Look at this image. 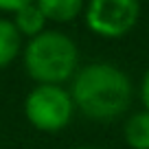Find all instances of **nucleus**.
<instances>
[{
  "mask_svg": "<svg viewBox=\"0 0 149 149\" xmlns=\"http://www.w3.org/2000/svg\"><path fill=\"white\" fill-rule=\"evenodd\" d=\"M70 97L92 121H114L132 103V81L118 66L94 61L74 72Z\"/></svg>",
  "mask_w": 149,
  "mask_h": 149,
  "instance_id": "f257e3e1",
  "label": "nucleus"
},
{
  "mask_svg": "<svg viewBox=\"0 0 149 149\" xmlns=\"http://www.w3.org/2000/svg\"><path fill=\"white\" fill-rule=\"evenodd\" d=\"M79 51L72 37L59 31H44L29 40L24 48V66L37 84L59 86L74 74Z\"/></svg>",
  "mask_w": 149,
  "mask_h": 149,
  "instance_id": "f03ea898",
  "label": "nucleus"
},
{
  "mask_svg": "<svg viewBox=\"0 0 149 149\" xmlns=\"http://www.w3.org/2000/svg\"><path fill=\"white\" fill-rule=\"evenodd\" d=\"M74 101L61 86L37 84L24 99V116L40 132H61L72 121Z\"/></svg>",
  "mask_w": 149,
  "mask_h": 149,
  "instance_id": "7ed1b4c3",
  "label": "nucleus"
},
{
  "mask_svg": "<svg viewBox=\"0 0 149 149\" xmlns=\"http://www.w3.org/2000/svg\"><path fill=\"white\" fill-rule=\"evenodd\" d=\"M140 15L138 0H90L86 7V24L99 37L116 40L136 26Z\"/></svg>",
  "mask_w": 149,
  "mask_h": 149,
  "instance_id": "20e7f679",
  "label": "nucleus"
},
{
  "mask_svg": "<svg viewBox=\"0 0 149 149\" xmlns=\"http://www.w3.org/2000/svg\"><path fill=\"white\" fill-rule=\"evenodd\" d=\"M35 5L46 20L53 22H70L84 9V0H35Z\"/></svg>",
  "mask_w": 149,
  "mask_h": 149,
  "instance_id": "39448f33",
  "label": "nucleus"
},
{
  "mask_svg": "<svg viewBox=\"0 0 149 149\" xmlns=\"http://www.w3.org/2000/svg\"><path fill=\"white\" fill-rule=\"evenodd\" d=\"M123 136L132 149H149V112L143 110L132 114L123 127Z\"/></svg>",
  "mask_w": 149,
  "mask_h": 149,
  "instance_id": "423d86ee",
  "label": "nucleus"
},
{
  "mask_svg": "<svg viewBox=\"0 0 149 149\" xmlns=\"http://www.w3.org/2000/svg\"><path fill=\"white\" fill-rule=\"evenodd\" d=\"M22 48V35L11 20L0 18V68L9 66Z\"/></svg>",
  "mask_w": 149,
  "mask_h": 149,
  "instance_id": "0eeeda50",
  "label": "nucleus"
},
{
  "mask_svg": "<svg viewBox=\"0 0 149 149\" xmlns=\"http://www.w3.org/2000/svg\"><path fill=\"white\" fill-rule=\"evenodd\" d=\"M11 22L15 24V29H18L20 35L29 37V40H33L35 35H40V33H44V24H46V18H44V13L40 11V7L33 2V5L24 7V9H20L18 13H13V20Z\"/></svg>",
  "mask_w": 149,
  "mask_h": 149,
  "instance_id": "6e6552de",
  "label": "nucleus"
},
{
  "mask_svg": "<svg viewBox=\"0 0 149 149\" xmlns=\"http://www.w3.org/2000/svg\"><path fill=\"white\" fill-rule=\"evenodd\" d=\"M35 0H0V11H7V13H18L20 9L33 5Z\"/></svg>",
  "mask_w": 149,
  "mask_h": 149,
  "instance_id": "1a4fd4ad",
  "label": "nucleus"
},
{
  "mask_svg": "<svg viewBox=\"0 0 149 149\" xmlns=\"http://www.w3.org/2000/svg\"><path fill=\"white\" fill-rule=\"evenodd\" d=\"M140 99H143V103H145V110L149 112V68H147V72H145V77H143V84H140Z\"/></svg>",
  "mask_w": 149,
  "mask_h": 149,
  "instance_id": "9d476101",
  "label": "nucleus"
},
{
  "mask_svg": "<svg viewBox=\"0 0 149 149\" xmlns=\"http://www.w3.org/2000/svg\"><path fill=\"white\" fill-rule=\"evenodd\" d=\"M74 149H101V147H74Z\"/></svg>",
  "mask_w": 149,
  "mask_h": 149,
  "instance_id": "9b49d317",
  "label": "nucleus"
}]
</instances>
